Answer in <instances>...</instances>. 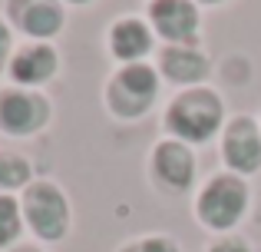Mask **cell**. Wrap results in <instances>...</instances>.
<instances>
[{
	"label": "cell",
	"instance_id": "1",
	"mask_svg": "<svg viewBox=\"0 0 261 252\" xmlns=\"http://www.w3.org/2000/svg\"><path fill=\"white\" fill-rule=\"evenodd\" d=\"M218 123H222V103L205 90L178 97L169 110V129L185 140H208Z\"/></svg>",
	"mask_w": 261,
	"mask_h": 252
},
{
	"label": "cell",
	"instance_id": "2",
	"mask_svg": "<svg viewBox=\"0 0 261 252\" xmlns=\"http://www.w3.org/2000/svg\"><path fill=\"white\" fill-rule=\"evenodd\" d=\"M245 199H248V193H245L242 182L231 179V176H218L205 186L202 199H198V216L212 229H228L242 216Z\"/></svg>",
	"mask_w": 261,
	"mask_h": 252
},
{
	"label": "cell",
	"instance_id": "3",
	"mask_svg": "<svg viewBox=\"0 0 261 252\" xmlns=\"http://www.w3.org/2000/svg\"><path fill=\"white\" fill-rule=\"evenodd\" d=\"M155 97V73L142 63H133L113 80L109 86V103L119 117H139Z\"/></svg>",
	"mask_w": 261,
	"mask_h": 252
},
{
	"label": "cell",
	"instance_id": "4",
	"mask_svg": "<svg viewBox=\"0 0 261 252\" xmlns=\"http://www.w3.org/2000/svg\"><path fill=\"white\" fill-rule=\"evenodd\" d=\"M27 219L43 239H60L66 233V199L57 186L37 182L27 189Z\"/></svg>",
	"mask_w": 261,
	"mask_h": 252
},
{
	"label": "cell",
	"instance_id": "5",
	"mask_svg": "<svg viewBox=\"0 0 261 252\" xmlns=\"http://www.w3.org/2000/svg\"><path fill=\"white\" fill-rule=\"evenodd\" d=\"M46 120V103L30 93H0V126L7 133H33Z\"/></svg>",
	"mask_w": 261,
	"mask_h": 252
},
{
	"label": "cell",
	"instance_id": "6",
	"mask_svg": "<svg viewBox=\"0 0 261 252\" xmlns=\"http://www.w3.org/2000/svg\"><path fill=\"white\" fill-rule=\"evenodd\" d=\"M152 24L169 40H192L198 27V13L189 0H155L152 4Z\"/></svg>",
	"mask_w": 261,
	"mask_h": 252
},
{
	"label": "cell",
	"instance_id": "7",
	"mask_svg": "<svg viewBox=\"0 0 261 252\" xmlns=\"http://www.w3.org/2000/svg\"><path fill=\"white\" fill-rule=\"evenodd\" d=\"M225 159L242 173H255L261 163V140L251 120H235L225 136Z\"/></svg>",
	"mask_w": 261,
	"mask_h": 252
},
{
	"label": "cell",
	"instance_id": "8",
	"mask_svg": "<svg viewBox=\"0 0 261 252\" xmlns=\"http://www.w3.org/2000/svg\"><path fill=\"white\" fill-rule=\"evenodd\" d=\"M10 13L33 37H50L63 24V10L57 0H10Z\"/></svg>",
	"mask_w": 261,
	"mask_h": 252
},
{
	"label": "cell",
	"instance_id": "9",
	"mask_svg": "<svg viewBox=\"0 0 261 252\" xmlns=\"http://www.w3.org/2000/svg\"><path fill=\"white\" fill-rule=\"evenodd\" d=\"M192 176H195V159H192V153L185 146L166 143V146L155 149V179L166 189L178 193V189H185L192 182Z\"/></svg>",
	"mask_w": 261,
	"mask_h": 252
},
{
	"label": "cell",
	"instance_id": "10",
	"mask_svg": "<svg viewBox=\"0 0 261 252\" xmlns=\"http://www.w3.org/2000/svg\"><path fill=\"white\" fill-rule=\"evenodd\" d=\"M53 70H57V53L50 47H27L10 63V73L17 83H43Z\"/></svg>",
	"mask_w": 261,
	"mask_h": 252
},
{
	"label": "cell",
	"instance_id": "11",
	"mask_svg": "<svg viewBox=\"0 0 261 252\" xmlns=\"http://www.w3.org/2000/svg\"><path fill=\"white\" fill-rule=\"evenodd\" d=\"M162 70H166V77L175 80V83H195V80L205 77L208 63H205V57H202V53H195V50L169 47V50L162 53Z\"/></svg>",
	"mask_w": 261,
	"mask_h": 252
},
{
	"label": "cell",
	"instance_id": "12",
	"mask_svg": "<svg viewBox=\"0 0 261 252\" xmlns=\"http://www.w3.org/2000/svg\"><path fill=\"white\" fill-rule=\"evenodd\" d=\"M109 43H113V53L119 60H136L149 50V30L139 20H119V24L113 27Z\"/></svg>",
	"mask_w": 261,
	"mask_h": 252
},
{
	"label": "cell",
	"instance_id": "13",
	"mask_svg": "<svg viewBox=\"0 0 261 252\" xmlns=\"http://www.w3.org/2000/svg\"><path fill=\"white\" fill-rule=\"evenodd\" d=\"M30 179V166L17 156H0V186L4 189H17Z\"/></svg>",
	"mask_w": 261,
	"mask_h": 252
},
{
	"label": "cell",
	"instance_id": "14",
	"mask_svg": "<svg viewBox=\"0 0 261 252\" xmlns=\"http://www.w3.org/2000/svg\"><path fill=\"white\" fill-rule=\"evenodd\" d=\"M20 233V209L10 196H0V246L13 242Z\"/></svg>",
	"mask_w": 261,
	"mask_h": 252
},
{
	"label": "cell",
	"instance_id": "15",
	"mask_svg": "<svg viewBox=\"0 0 261 252\" xmlns=\"http://www.w3.org/2000/svg\"><path fill=\"white\" fill-rule=\"evenodd\" d=\"M122 252H175V246L169 239H142V242H136V246L122 249Z\"/></svg>",
	"mask_w": 261,
	"mask_h": 252
},
{
	"label": "cell",
	"instance_id": "16",
	"mask_svg": "<svg viewBox=\"0 0 261 252\" xmlns=\"http://www.w3.org/2000/svg\"><path fill=\"white\" fill-rule=\"evenodd\" d=\"M212 252H248V249H245V246H242V242H235V239H228V242H218V246H215V249H212Z\"/></svg>",
	"mask_w": 261,
	"mask_h": 252
},
{
	"label": "cell",
	"instance_id": "17",
	"mask_svg": "<svg viewBox=\"0 0 261 252\" xmlns=\"http://www.w3.org/2000/svg\"><path fill=\"white\" fill-rule=\"evenodd\" d=\"M7 50H10V33H7V27L0 24V66H4V57H7Z\"/></svg>",
	"mask_w": 261,
	"mask_h": 252
},
{
	"label": "cell",
	"instance_id": "18",
	"mask_svg": "<svg viewBox=\"0 0 261 252\" xmlns=\"http://www.w3.org/2000/svg\"><path fill=\"white\" fill-rule=\"evenodd\" d=\"M20 252H37V249H20Z\"/></svg>",
	"mask_w": 261,
	"mask_h": 252
},
{
	"label": "cell",
	"instance_id": "19",
	"mask_svg": "<svg viewBox=\"0 0 261 252\" xmlns=\"http://www.w3.org/2000/svg\"><path fill=\"white\" fill-rule=\"evenodd\" d=\"M208 4H215V0H208Z\"/></svg>",
	"mask_w": 261,
	"mask_h": 252
},
{
	"label": "cell",
	"instance_id": "20",
	"mask_svg": "<svg viewBox=\"0 0 261 252\" xmlns=\"http://www.w3.org/2000/svg\"><path fill=\"white\" fill-rule=\"evenodd\" d=\"M80 4H83V0H80Z\"/></svg>",
	"mask_w": 261,
	"mask_h": 252
}]
</instances>
